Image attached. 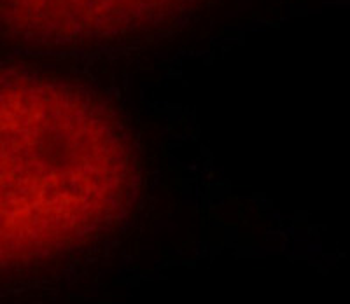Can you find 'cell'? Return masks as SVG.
<instances>
[{
    "label": "cell",
    "instance_id": "6da1fadb",
    "mask_svg": "<svg viewBox=\"0 0 350 304\" xmlns=\"http://www.w3.org/2000/svg\"><path fill=\"white\" fill-rule=\"evenodd\" d=\"M138 183L135 136L103 93L0 65V262L123 210Z\"/></svg>",
    "mask_w": 350,
    "mask_h": 304
},
{
    "label": "cell",
    "instance_id": "7a4b0ae2",
    "mask_svg": "<svg viewBox=\"0 0 350 304\" xmlns=\"http://www.w3.org/2000/svg\"><path fill=\"white\" fill-rule=\"evenodd\" d=\"M214 0H0V32L39 47H98L163 35Z\"/></svg>",
    "mask_w": 350,
    "mask_h": 304
}]
</instances>
